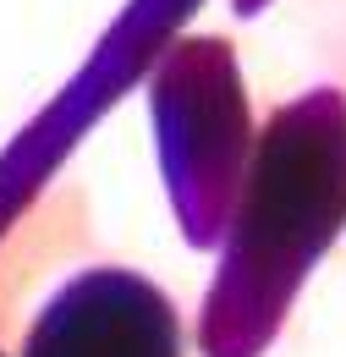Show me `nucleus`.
<instances>
[{"mask_svg":"<svg viewBox=\"0 0 346 357\" xmlns=\"http://www.w3.org/2000/svg\"><path fill=\"white\" fill-rule=\"evenodd\" d=\"M346 225V99L319 89L269 116L248 149L225 248L204 303V357H259L292 308L303 275Z\"/></svg>","mask_w":346,"mask_h":357,"instance_id":"f257e3e1","label":"nucleus"},{"mask_svg":"<svg viewBox=\"0 0 346 357\" xmlns=\"http://www.w3.org/2000/svg\"><path fill=\"white\" fill-rule=\"evenodd\" d=\"M149 105L160 127V165H165L176 220L193 248H215L253 149L248 93L236 77L231 45L181 39L160 61Z\"/></svg>","mask_w":346,"mask_h":357,"instance_id":"f03ea898","label":"nucleus"},{"mask_svg":"<svg viewBox=\"0 0 346 357\" xmlns=\"http://www.w3.org/2000/svg\"><path fill=\"white\" fill-rule=\"evenodd\" d=\"M22 357H181V319L143 275L88 269L44 303Z\"/></svg>","mask_w":346,"mask_h":357,"instance_id":"7ed1b4c3","label":"nucleus"},{"mask_svg":"<svg viewBox=\"0 0 346 357\" xmlns=\"http://www.w3.org/2000/svg\"><path fill=\"white\" fill-rule=\"evenodd\" d=\"M0 357H6V352H0Z\"/></svg>","mask_w":346,"mask_h":357,"instance_id":"20e7f679","label":"nucleus"}]
</instances>
